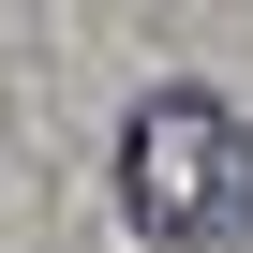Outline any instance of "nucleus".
<instances>
[{"mask_svg": "<svg viewBox=\"0 0 253 253\" xmlns=\"http://www.w3.org/2000/svg\"><path fill=\"white\" fill-rule=\"evenodd\" d=\"M119 209L149 238H253V119L223 89H149L119 134Z\"/></svg>", "mask_w": 253, "mask_h": 253, "instance_id": "f257e3e1", "label": "nucleus"}]
</instances>
